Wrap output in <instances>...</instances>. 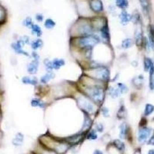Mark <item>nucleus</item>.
Instances as JSON below:
<instances>
[{
  "instance_id": "nucleus-1",
  "label": "nucleus",
  "mask_w": 154,
  "mask_h": 154,
  "mask_svg": "<svg viewBox=\"0 0 154 154\" xmlns=\"http://www.w3.org/2000/svg\"><path fill=\"white\" fill-rule=\"evenodd\" d=\"M99 43H102L100 37L94 32L91 36L69 38V49L73 55L75 54L76 58L85 52L93 49Z\"/></svg>"
},
{
  "instance_id": "nucleus-2",
  "label": "nucleus",
  "mask_w": 154,
  "mask_h": 154,
  "mask_svg": "<svg viewBox=\"0 0 154 154\" xmlns=\"http://www.w3.org/2000/svg\"><path fill=\"white\" fill-rule=\"evenodd\" d=\"M73 99L75 101L76 106L79 111L84 114H87L91 116H96L99 114L100 107L94 103L89 97L79 92L77 90L73 96Z\"/></svg>"
},
{
  "instance_id": "nucleus-3",
  "label": "nucleus",
  "mask_w": 154,
  "mask_h": 154,
  "mask_svg": "<svg viewBox=\"0 0 154 154\" xmlns=\"http://www.w3.org/2000/svg\"><path fill=\"white\" fill-rule=\"evenodd\" d=\"M76 86L79 92L86 95L98 106L101 107L104 105L107 96L106 90L108 86Z\"/></svg>"
},
{
  "instance_id": "nucleus-4",
  "label": "nucleus",
  "mask_w": 154,
  "mask_h": 154,
  "mask_svg": "<svg viewBox=\"0 0 154 154\" xmlns=\"http://www.w3.org/2000/svg\"><path fill=\"white\" fill-rule=\"evenodd\" d=\"M91 19V18H90ZM89 18L79 17L70 26L69 30V38L91 36L94 33L91 20Z\"/></svg>"
},
{
  "instance_id": "nucleus-5",
  "label": "nucleus",
  "mask_w": 154,
  "mask_h": 154,
  "mask_svg": "<svg viewBox=\"0 0 154 154\" xmlns=\"http://www.w3.org/2000/svg\"><path fill=\"white\" fill-rule=\"evenodd\" d=\"M82 73L90 77L97 81L102 82L109 85L111 81V72L109 66L106 65H98L96 66L83 69Z\"/></svg>"
},
{
  "instance_id": "nucleus-6",
  "label": "nucleus",
  "mask_w": 154,
  "mask_h": 154,
  "mask_svg": "<svg viewBox=\"0 0 154 154\" xmlns=\"http://www.w3.org/2000/svg\"><path fill=\"white\" fill-rule=\"evenodd\" d=\"M152 133V129L146 126V120L143 117L139 123L138 133H137V139L140 144H145L150 139V135Z\"/></svg>"
},
{
  "instance_id": "nucleus-7",
  "label": "nucleus",
  "mask_w": 154,
  "mask_h": 154,
  "mask_svg": "<svg viewBox=\"0 0 154 154\" xmlns=\"http://www.w3.org/2000/svg\"><path fill=\"white\" fill-rule=\"evenodd\" d=\"M84 139H86V133H82V132L79 131L78 133L69 136L63 139L70 146H76L80 144Z\"/></svg>"
},
{
  "instance_id": "nucleus-8",
  "label": "nucleus",
  "mask_w": 154,
  "mask_h": 154,
  "mask_svg": "<svg viewBox=\"0 0 154 154\" xmlns=\"http://www.w3.org/2000/svg\"><path fill=\"white\" fill-rule=\"evenodd\" d=\"M136 27L135 29L134 32V37H133V40H134V44L136 46L137 48L142 49L143 48V43L144 40V30H143V26L142 23L136 25Z\"/></svg>"
},
{
  "instance_id": "nucleus-9",
  "label": "nucleus",
  "mask_w": 154,
  "mask_h": 154,
  "mask_svg": "<svg viewBox=\"0 0 154 154\" xmlns=\"http://www.w3.org/2000/svg\"><path fill=\"white\" fill-rule=\"evenodd\" d=\"M95 33H97L99 35L102 43L108 44V45H111V33H110L109 23L106 24L99 32H95Z\"/></svg>"
},
{
  "instance_id": "nucleus-10",
  "label": "nucleus",
  "mask_w": 154,
  "mask_h": 154,
  "mask_svg": "<svg viewBox=\"0 0 154 154\" xmlns=\"http://www.w3.org/2000/svg\"><path fill=\"white\" fill-rule=\"evenodd\" d=\"M94 124V121L92 119V116L87 114L83 113V123H82L80 132L86 133L89 130L92 128V126Z\"/></svg>"
},
{
  "instance_id": "nucleus-11",
  "label": "nucleus",
  "mask_w": 154,
  "mask_h": 154,
  "mask_svg": "<svg viewBox=\"0 0 154 154\" xmlns=\"http://www.w3.org/2000/svg\"><path fill=\"white\" fill-rule=\"evenodd\" d=\"M89 6L93 14L99 15L104 11V6L102 0H90Z\"/></svg>"
},
{
  "instance_id": "nucleus-12",
  "label": "nucleus",
  "mask_w": 154,
  "mask_h": 154,
  "mask_svg": "<svg viewBox=\"0 0 154 154\" xmlns=\"http://www.w3.org/2000/svg\"><path fill=\"white\" fill-rule=\"evenodd\" d=\"M50 105V103L45 101L43 98L36 96L31 99L30 100V106L33 108H39L42 109H46Z\"/></svg>"
},
{
  "instance_id": "nucleus-13",
  "label": "nucleus",
  "mask_w": 154,
  "mask_h": 154,
  "mask_svg": "<svg viewBox=\"0 0 154 154\" xmlns=\"http://www.w3.org/2000/svg\"><path fill=\"white\" fill-rule=\"evenodd\" d=\"M40 66V60H32L26 65V71L30 76H35L38 73Z\"/></svg>"
},
{
  "instance_id": "nucleus-14",
  "label": "nucleus",
  "mask_w": 154,
  "mask_h": 154,
  "mask_svg": "<svg viewBox=\"0 0 154 154\" xmlns=\"http://www.w3.org/2000/svg\"><path fill=\"white\" fill-rule=\"evenodd\" d=\"M11 47H12V49L14 50V52H15L16 54L26 56V57H30V54L23 49L24 45L20 41L17 40L12 43V44H11Z\"/></svg>"
},
{
  "instance_id": "nucleus-15",
  "label": "nucleus",
  "mask_w": 154,
  "mask_h": 154,
  "mask_svg": "<svg viewBox=\"0 0 154 154\" xmlns=\"http://www.w3.org/2000/svg\"><path fill=\"white\" fill-rule=\"evenodd\" d=\"M116 119L120 121H125L127 119L128 112H127V109H126L125 103L123 101H120L119 108H118L116 113Z\"/></svg>"
},
{
  "instance_id": "nucleus-16",
  "label": "nucleus",
  "mask_w": 154,
  "mask_h": 154,
  "mask_svg": "<svg viewBox=\"0 0 154 154\" xmlns=\"http://www.w3.org/2000/svg\"><path fill=\"white\" fill-rule=\"evenodd\" d=\"M119 130H120V138L121 139H127L129 136L130 135V127L129 124L125 121H122L119 126Z\"/></svg>"
},
{
  "instance_id": "nucleus-17",
  "label": "nucleus",
  "mask_w": 154,
  "mask_h": 154,
  "mask_svg": "<svg viewBox=\"0 0 154 154\" xmlns=\"http://www.w3.org/2000/svg\"><path fill=\"white\" fill-rule=\"evenodd\" d=\"M131 83L134 89L137 90H142V88L144 86V76L140 75L136 76L131 79Z\"/></svg>"
},
{
  "instance_id": "nucleus-18",
  "label": "nucleus",
  "mask_w": 154,
  "mask_h": 154,
  "mask_svg": "<svg viewBox=\"0 0 154 154\" xmlns=\"http://www.w3.org/2000/svg\"><path fill=\"white\" fill-rule=\"evenodd\" d=\"M21 81L24 85H28L35 87H36L39 84V80L35 76H25L22 78Z\"/></svg>"
},
{
  "instance_id": "nucleus-19",
  "label": "nucleus",
  "mask_w": 154,
  "mask_h": 154,
  "mask_svg": "<svg viewBox=\"0 0 154 154\" xmlns=\"http://www.w3.org/2000/svg\"><path fill=\"white\" fill-rule=\"evenodd\" d=\"M56 78V73L55 72H46L45 74H43V76H41L39 78V84L41 85H44L46 86L49 84V83L52 80H53Z\"/></svg>"
},
{
  "instance_id": "nucleus-20",
  "label": "nucleus",
  "mask_w": 154,
  "mask_h": 154,
  "mask_svg": "<svg viewBox=\"0 0 154 154\" xmlns=\"http://www.w3.org/2000/svg\"><path fill=\"white\" fill-rule=\"evenodd\" d=\"M119 19H120V22L123 26H127L131 22L132 15L130 13H129L126 9L122 10L119 14Z\"/></svg>"
},
{
  "instance_id": "nucleus-21",
  "label": "nucleus",
  "mask_w": 154,
  "mask_h": 154,
  "mask_svg": "<svg viewBox=\"0 0 154 154\" xmlns=\"http://www.w3.org/2000/svg\"><path fill=\"white\" fill-rule=\"evenodd\" d=\"M107 96L110 97L113 99H116L120 98L121 96V93H120V90H118V88L115 86H110L109 85V86L107 87L106 90Z\"/></svg>"
},
{
  "instance_id": "nucleus-22",
  "label": "nucleus",
  "mask_w": 154,
  "mask_h": 154,
  "mask_svg": "<svg viewBox=\"0 0 154 154\" xmlns=\"http://www.w3.org/2000/svg\"><path fill=\"white\" fill-rule=\"evenodd\" d=\"M30 47L32 49V51H38L43 48L44 42L41 38H36L32 39L30 43Z\"/></svg>"
},
{
  "instance_id": "nucleus-23",
  "label": "nucleus",
  "mask_w": 154,
  "mask_h": 154,
  "mask_svg": "<svg viewBox=\"0 0 154 154\" xmlns=\"http://www.w3.org/2000/svg\"><path fill=\"white\" fill-rule=\"evenodd\" d=\"M133 45H135L133 38H130V37H126V38H123L120 43V48L123 50H127V49L133 47Z\"/></svg>"
},
{
  "instance_id": "nucleus-24",
  "label": "nucleus",
  "mask_w": 154,
  "mask_h": 154,
  "mask_svg": "<svg viewBox=\"0 0 154 154\" xmlns=\"http://www.w3.org/2000/svg\"><path fill=\"white\" fill-rule=\"evenodd\" d=\"M52 61V66H53L54 71L60 70V69L65 66L66 65V60L63 58H54Z\"/></svg>"
},
{
  "instance_id": "nucleus-25",
  "label": "nucleus",
  "mask_w": 154,
  "mask_h": 154,
  "mask_svg": "<svg viewBox=\"0 0 154 154\" xmlns=\"http://www.w3.org/2000/svg\"><path fill=\"white\" fill-rule=\"evenodd\" d=\"M30 30H31V33H32V36H35L36 38H41L43 36V29L41 28V26L38 25V24H33L30 27Z\"/></svg>"
},
{
  "instance_id": "nucleus-26",
  "label": "nucleus",
  "mask_w": 154,
  "mask_h": 154,
  "mask_svg": "<svg viewBox=\"0 0 154 154\" xmlns=\"http://www.w3.org/2000/svg\"><path fill=\"white\" fill-rule=\"evenodd\" d=\"M113 146L117 150H119L120 152H123L126 149V145H125L124 142L121 139H114L113 143H112Z\"/></svg>"
},
{
  "instance_id": "nucleus-27",
  "label": "nucleus",
  "mask_w": 154,
  "mask_h": 154,
  "mask_svg": "<svg viewBox=\"0 0 154 154\" xmlns=\"http://www.w3.org/2000/svg\"><path fill=\"white\" fill-rule=\"evenodd\" d=\"M154 66V61L150 57L145 56L144 58V69L145 72L149 73V71Z\"/></svg>"
},
{
  "instance_id": "nucleus-28",
  "label": "nucleus",
  "mask_w": 154,
  "mask_h": 154,
  "mask_svg": "<svg viewBox=\"0 0 154 154\" xmlns=\"http://www.w3.org/2000/svg\"><path fill=\"white\" fill-rule=\"evenodd\" d=\"M116 86L118 88V90H120L121 95H126L130 92V88L126 83L123 82H117L116 83Z\"/></svg>"
},
{
  "instance_id": "nucleus-29",
  "label": "nucleus",
  "mask_w": 154,
  "mask_h": 154,
  "mask_svg": "<svg viewBox=\"0 0 154 154\" xmlns=\"http://www.w3.org/2000/svg\"><path fill=\"white\" fill-rule=\"evenodd\" d=\"M132 19H131V22L134 24L135 26H136L138 24L142 23L141 15L139 14V13L137 10H135L132 14Z\"/></svg>"
},
{
  "instance_id": "nucleus-30",
  "label": "nucleus",
  "mask_w": 154,
  "mask_h": 154,
  "mask_svg": "<svg viewBox=\"0 0 154 154\" xmlns=\"http://www.w3.org/2000/svg\"><path fill=\"white\" fill-rule=\"evenodd\" d=\"M43 26H44L45 29H46L52 30L56 27V22L54 21L52 19H51V18H47V19H45L44 23H43Z\"/></svg>"
},
{
  "instance_id": "nucleus-31",
  "label": "nucleus",
  "mask_w": 154,
  "mask_h": 154,
  "mask_svg": "<svg viewBox=\"0 0 154 154\" xmlns=\"http://www.w3.org/2000/svg\"><path fill=\"white\" fill-rule=\"evenodd\" d=\"M86 139L88 140H96L98 139V133L94 128H92L86 133Z\"/></svg>"
},
{
  "instance_id": "nucleus-32",
  "label": "nucleus",
  "mask_w": 154,
  "mask_h": 154,
  "mask_svg": "<svg viewBox=\"0 0 154 154\" xmlns=\"http://www.w3.org/2000/svg\"><path fill=\"white\" fill-rule=\"evenodd\" d=\"M24 141V135L21 133H18L15 135V137L13 139V145L15 146H21Z\"/></svg>"
},
{
  "instance_id": "nucleus-33",
  "label": "nucleus",
  "mask_w": 154,
  "mask_h": 154,
  "mask_svg": "<svg viewBox=\"0 0 154 154\" xmlns=\"http://www.w3.org/2000/svg\"><path fill=\"white\" fill-rule=\"evenodd\" d=\"M43 66L46 72H53L54 69L52 66V61L49 58H46L43 60Z\"/></svg>"
},
{
  "instance_id": "nucleus-34",
  "label": "nucleus",
  "mask_w": 154,
  "mask_h": 154,
  "mask_svg": "<svg viewBox=\"0 0 154 154\" xmlns=\"http://www.w3.org/2000/svg\"><path fill=\"white\" fill-rule=\"evenodd\" d=\"M149 88L151 91L154 90V66L149 71Z\"/></svg>"
},
{
  "instance_id": "nucleus-35",
  "label": "nucleus",
  "mask_w": 154,
  "mask_h": 154,
  "mask_svg": "<svg viewBox=\"0 0 154 154\" xmlns=\"http://www.w3.org/2000/svg\"><path fill=\"white\" fill-rule=\"evenodd\" d=\"M116 6L120 9L121 10H125L128 8L129 1L128 0H116Z\"/></svg>"
},
{
  "instance_id": "nucleus-36",
  "label": "nucleus",
  "mask_w": 154,
  "mask_h": 154,
  "mask_svg": "<svg viewBox=\"0 0 154 154\" xmlns=\"http://www.w3.org/2000/svg\"><path fill=\"white\" fill-rule=\"evenodd\" d=\"M154 112V105L151 103H146L145 105L144 111V117H147L150 116Z\"/></svg>"
},
{
  "instance_id": "nucleus-37",
  "label": "nucleus",
  "mask_w": 154,
  "mask_h": 154,
  "mask_svg": "<svg viewBox=\"0 0 154 154\" xmlns=\"http://www.w3.org/2000/svg\"><path fill=\"white\" fill-rule=\"evenodd\" d=\"M140 6H141L142 10L144 12L145 15H147L150 13V4L148 0H139Z\"/></svg>"
},
{
  "instance_id": "nucleus-38",
  "label": "nucleus",
  "mask_w": 154,
  "mask_h": 154,
  "mask_svg": "<svg viewBox=\"0 0 154 154\" xmlns=\"http://www.w3.org/2000/svg\"><path fill=\"white\" fill-rule=\"evenodd\" d=\"M99 114H101V116H103V118H109L111 116V114H110V110L107 106H105L103 105L100 107L99 109Z\"/></svg>"
},
{
  "instance_id": "nucleus-39",
  "label": "nucleus",
  "mask_w": 154,
  "mask_h": 154,
  "mask_svg": "<svg viewBox=\"0 0 154 154\" xmlns=\"http://www.w3.org/2000/svg\"><path fill=\"white\" fill-rule=\"evenodd\" d=\"M94 129L97 131V133H102L105 130V126L102 122L94 123Z\"/></svg>"
},
{
  "instance_id": "nucleus-40",
  "label": "nucleus",
  "mask_w": 154,
  "mask_h": 154,
  "mask_svg": "<svg viewBox=\"0 0 154 154\" xmlns=\"http://www.w3.org/2000/svg\"><path fill=\"white\" fill-rule=\"evenodd\" d=\"M33 24H34L33 20H32V19L30 17V16L26 17L23 19V21H22V25H23V26L26 27V28L30 29V27H31Z\"/></svg>"
},
{
  "instance_id": "nucleus-41",
  "label": "nucleus",
  "mask_w": 154,
  "mask_h": 154,
  "mask_svg": "<svg viewBox=\"0 0 154 154\" xmlns=\"http://www.w3.org/2000/svg\"><path fill=\"white\" fill-rule=\"evenodd\" d=\"M19 41H20L24 46L25 45H30L31 43V41L32 39L30 38V37L29 36H26V35H24V36H22L19 37V38L18 39Z\"/></svg>"
},
{
  "instance_id": "nucleus-42",
  "label": "nucleus",
  "mask_w": 154,
  "mask_h": 154,
  "mask_svg": "<svg viewBox=\"0 0 154 154\" xmlns=\"http://www.w3.org/2000/svg\"><path fill=\"white\" fill-rule=\"evenodd\" d=\"M6 12L3 7L0 5V23H2L6 21Z\"/></svg>"
},
{
  "instance_id": "nucleus-43",
  "label": "nucleus",
  "mask_w": 154,
  "mask_h": 154,
  "mask_svg": "<svg viewBox=\"0 0 154 154\" xmlns=\"http://www.w3.org/2000/svg\"><path fill=\"white\" fill-rule=\"evenodd\" d=\"M147 39L148 42H149V44H150V49H151L152 51H154V37L152 35H150V33H148Z\"/></svg>"
},
{
  "instance_id": "nucleus-44",
  "label": "nucleus",
  "mask_w": 154,
  "mask_h": 154,
  "mask_svg": "<svg viewBox=\"0 0 154 154\" xmlns=\"http://www.w3.org/2000/svg\"><path fill=\"white\" fill-rule=\"evenodd\" d=\"M43 148H44V149H43L41 152H39V153L38 154H59V153H57L56 151H54V150H49V149L45 148V147H43Z\"/></svg>"
},
{
  "instance_id": "nucleus-45",
  "label": "nucleus",
  "mask_w": 154,
  "mask_h": 154,
  "mask_svg": "<svg viewBox=\"0 0 154 154\" xmlns=\"http://www.w3.org/2000/svg\"><path fill=\"white\" fill-rule=\"evenodd\" d=\"M35 19H36V20L38 22H42L44 21V15H43V14H42V13H38L35 15Z\"/></svg>"
},
{
  "instance_id": "nucleus-46",
  "label": "nucleus",
  "mask_w": 154,
  "mask_h": 154,
  "mask_svg": "<svg viewBox=\"0 0 154 154\" xmlns=\"http://www.w3.org/2000/svg\"><path fill=\"white\" fill-rule=\"evenodd\" d=\"M30 57L32 58V60H40V56L38 55V53L36 51H32L31 54H30Z\"/></svg>"
},
{
  "instance_id": "nucleus-47",
  "label": "nucleus",
  "mask_w": 154,
  "mask_h": 154,
  "mask_svg": "<svg viewBox=\"0 0 154 154\" xmlns=\"http://www.w3.org/2000/svg\"><path fill=\"white\" fill-rule=\"evenodd\" d=\"M109 12L111 13L112 15H114V14L116 13V8L113 6H109Z\"/></svg>"
},
{
  "instance_id": "nucleus-48",
  "label": "nucleus",
  "mask_w": 154,
  "mask_h": 154,
  "mask_svg": "<svg viewBox=\"0 0 154 154\" xmlns=\"http://www.w3.org/2000/svg\"><path fill=\"white\" fill-rule=\"evenodd\" d=\"M147 144H149V145L154 146V133L153 134L152 136L150 137V139H149V140L147 141Z\"/></svg>"
},
{
  "instance_id": "nucleus-49",
  "label": "nucleus",
  "mask_w": 154,
  "mask_h": 154,
  "mask_svg": "<svg viewBox=\"0 0 154 154\" xmlns=\"http://www.w3.org/2000/svg\"><path fill=\"white\" fill-rule=\"evenodd\" d=\"M120 78V73H116V76H114V78H113V79H111V81H110V83H117V79Z\"/></svg>"
},
{
  "instance_id": "nucleus-50",
  "label": "nucleus",
  "mask_w": 154,
  "mask_h": 154,
  "mask_svg": "<svg viewBox=\"0 0 154 154\" xmlns=\"http://www.w3.org/2000/svg\"><path fill=\"white\" fill-rule=\"evenodd\" d=\"M131 65H132L133 67H137L138 66V62H137V61H133V62H131Z\"/></svg>"
},
{
  "instance_id": "nucleus-51",
  "label": "nucleus",
  "mask_w": 154,
  "mask_h": 154,
  "mask_svg": "<svg viewBox=\"0 0 154 154\" xmlns=\"http://www.w3.org/2000/svg\"><path fill=\"white\" fill-rule=\"evenodd\" d=\"M93 154H103V153L99 150H96L93 153Z\"/></svg>"
},
{
  "instance_id": "nucleus-52",
  "label": "nucleus",
  "mask_w": 154,
  "mask_h": 154,
  "mask_svg": "<svg viewBox=\"0 0 154 154\" xmlns=\"http://www.w3.org/2000/svg\"><path fill=\"white\" fill-rule=\"evenodd\" d=\"M134 154H141V151H140L139 149H137V150H136V151H135Z\"/></svg>"
},
{
  "instance_id": "nucleus-53",
  "label": "nucleus",
  "mask_w": 154,
  "mask_h": 154,
  "mask_svg": "<svg viewBox=\"0 0 154 154\" xmlns=\"http://www.w3.org/2000/svg\"><path fill=\"white\" fill-rule=\"evenodd\" d=\"M148 154H154V150H150L149 152H148Z\"/></svg>"
},
{
  "instance_id": "nucleus-54",
  "label": "nucleus",
  "mask_w": 154,
  "mask_h": 154,
  "mask_svg": "<svg viewBox=\"0 0 154 154\" xmlns=\"http://www.w3.org/2000/svg\"><path fill=\"white\" fill-rule=\"evenodd\" d=\"M0 85H1V83H0Z\"/></svg>"
}]
</instances>
